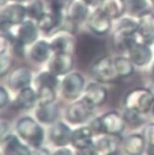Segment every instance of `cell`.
I'll use <instances>...</instances> for the list:
<instances>
[{"label":"cell","mask_w":154,"mask_h":155,"mask_svg":"<svg viewBox=\"0 0 154 155\" xmlns=\"http://www.w3.org/2000/svg\"><path fill=\"white\" fill-rule=\"evenodd\" d=\"M138 36L139 41L147 44H154V13L148 12L139 18Z\"/></svg>","instance_id":"obj_20"},{"label":"cell","mask_w":154,"mask_h":155,"mask_svg":"<svg viewBox=\"0 0 154 155\" xmlns=\"http://www.w3.org/2000/svg\"><path fill=\"white\" fill-rule=\"evenodd\" d=\"M31 81L32 74L29 68L24 67L13 69L8 78V87L14 91H18L23 88L31 86Z\"/></svg>","instance_id":"obj_19"},{"label":"cell","mask_w":154,"mask_h":155,"mask_svg":"<svg viewBox=\"0 0 154 155\" xmlns=\"http://www.w3.org/2000/svg\"><path fill=\"white\" fill-rule=\"evenodd\" d=\"M152 1H153V2H154V0H152Z\"/></svg>","instance_id":"obj_45"},{"label":"cell","mask_w":154,"mask_h":155,"mask_svg":"<svg viewBox=\"0 0 154 155\" xmlns=\"http://www.w3.org/2000/svg\"><path fill=\"white\" fill-rule=\"evenodd\" d=\"M35 87H40V86H47L51 87L53 89H57L60 87L61 81L58 79V76L54 74L49 69L41 71L38 74L34 80Z\"/></svg>","instance_id":"obj_29"},{"label":"cell","mask_w":154,"mask_h":155,"mask_svg":"<svg viewBox=\"0 0 154 155\" xmlns=\"http://www.w3.org/2000/svg\"><path fill=\"white\" fill-rule=\"evenodd\" d=\"M95 106L82 97L73 101L67 108L65 117L69 124L83 125L90 122L94 116Z\"/></svg>","instance_id":"obj_6"},{"label":"cell","mask_w":154,"mask_h":155,"mask_svg":"<svg viewBox=\"0 0 154 155\" xmlns=\"http://www.w3.org/2000/svg\"><path fill=\"white\" fill-rule=\"evenodd\" d=\"M90 73L96 81L102 84L113 82L118 78L114 70L113 58L109 56H102L93 61Z\"/></svg>","instance_id":"obj_8"},{"label":"cell","mask_w":154,"mask_h":155,"mask_svg":"<svg viewBox=\"0 0 154 155\" xmlns=\"http://www.w3.org/2000/svg\"><path fill=\"white\" fill-rule=\"evenodd\" d=\"M89 126L91 127L95 135H111L116 136L121 135L126 127L123 114L117 111H108L97 117H93Z\"/></svg>","instance_id":"obj_3"},{"label":"cell","mask_w":154,"mask_h":155,"mask_svg":"<svg viewBox=\"0 0 154 155\" xmlns=\"http://www.w3.org/2000/svg\"><path fill=\"white\" fill-rule=\"evenodd\" d=\"M2 152L6 155H29L31 148L26 144L17 133L13 132L1 140Z\"/></svg>","instance_id":"obj_16"},{"label":"cell","mask_w":154,"mask_h":155,"mask_svg":"<svg viewBox=\"0 0 154 155\" xmlns=\"http://www.w3.org/2000/svg\"><path fill=\"white\" fill-rule=\"evenodd\" d=\"M39 30L37 22L28 18L18 26L15 38L26 46L31 45L39 38Z\"/></svg>","instance_id":"obj_14"},{"label":"cell","mask_w":154,"mask_h":155,"mask_svg":"<svg viewBox=\"0 0 154 155\" xmlns=\"http://www.w3.org/2000/svg\"><path fill=\"white\" fill-rule=\"evenodd\" d=\"M145 154L146 155H154V146H147Z\"/></svg>","instance_id":"obj_42"},{"label":"cell","mask_w":154,"mask_h":155,"mask_svg":"<svg viewBox=\"0 0 154 155\" xmlns=\"http://www.w3.org/2000/svg\"><path fill=\"white\" fill-rule=\"evenodd\" d=\"M1 76H5L8 73L10 70V68L12 67V58L9 54L8 47L7 44L4 45V43L1 42Z\"/></svg>","instance_id":"obj_34"},{"label":"cell","mask_w":154,"mask_h":155,"mask_svg":"<svg viewBox=\"0 0 154 155\" xmlns=\"http://www.w3.org/2000/svg\"><path fill=\"white\" fill-rule=\"evenodd\" d=\"M123 115H124L125 121L126 123V126L138 127H140L144 123V114H141L136 111L125 109Z\"/></svg>","instance_id":"obj_32"},{"label":"cell","mask_w":154,"mask_h":155,"mask_svg":"<svg viewBox=\"0 0 154 155\" xmlns=\"http://www.w3.org/2000/svg\"><path fill=\"white\" fill-rule=\"evenodd\" d=\"M11 133H13V132L11 130V126H10L9 122L5 119H2L1 120V140L5 139Z\"/></svg>","instance_id":"obj_37"},{"label":"cell","mask_w":154,"mask_h":155,"mask_svg":"<svg viewBox=\"0 0 154 155\" xmlns=\"http://www.w3.org/2000/svg\"><path fill=\"white\" fill-rule=\"evenodd\" d=\"M114 70L118 78H128L134 73L135 65L128 56L118 55L113 58Z\"/></svg>","instance_id":"obj_28"},{"label":"cell","mask_w":154,"mask_h":155,"mask_svg":"<svg viewBox=\"0 0 154 155\" xmlns=\"http://www.w3.org/2000/svg\"><path fill=\"white\" fill-rule=\"evenodd\" d=\"M74 58L72 54L53 53L48 60V69L58 77L65 76L72 71Z\"/></svg>","instance_id":"obj_12"},{"label":"cell","mask_w":154,"mask_h":155,"mask_svg":"<svg viewBox=\"0 0 154 155\" xmlns=\"http://www.w3.org/2000/svg\"><path fill=\"white\" fill-rule=\"evenodd\" d=\"M53 53L50 41L44 39H38L36 42L30 45V57L36 63H44L48 61Z\"/></svg>","instance_id":"obj_24"},{"label":"cell","mask_w":154,"mask_h":155,"mask_svg":"<svg viewBox=\"0 0 154 155\" xmlns=\"http://www.w3.org/2000/svg\"><path fill=\"white\" fill-rule=\"evenodd\" d=\"M126 54L135 67L144 68L150 65L152 62L153 52L150 45L141 41H138L136 44H134Z\"/></svg>","instance_id":"obj_11"},{"label":"cell","mask_w":154,"mask_h":155,"mask_svg":"<svg viewBox=\"0 0 154 155\" xmlns=\"http://www.w3.org/2000/svg\"><path fill=\"white\" fill-rule=\"evenodd\" d=\"M123 105L125 109L133 110L146 115L153 108L154 92L146 88H135L126 94Z\"/></svg>","instance_id":"obj_4"},{"label":"cell","mask_w":154,"mask_h":155,"mask_svg":"<svg viewBox=\"0 0 154 155\" xmlns=\"http://www.w3.org/2000/svg\"><path fill=\"white\" fill-rule=\"evenodd\" d=\"M29 155H52V151L44 146H40L37 148H31Z\"/></svg>","instance_id":"obj_38"},{"label":"cell","mask_w":154,"mask_h":155,"mask_svg":"<svg viewBox=\"0 0 154 155\" xmlns=\"http://www.w3.org/2000/svg\"><path fill=\"white\" fill-rule=\"evenodd\" d=\"M81 97L87 100L93 106L97 107L103 105L106 102L108 92L102 83L91 82L85 87Z\"/></svg>","instance_id":"obj_21"},{"label":"cell","mask_w":154,"mask_h":155,"mask_svg":"<svg viewBox=\"0 0 154 155\" xmlns=\"http://www.w3.org/2000/svg\"><path fill=\"white\" fill-rule=\"evenodd\" d=\"M113 19L110 18L99 7L90 11L87 18L88 29L97 35H103L111 31L113 27Z\"/></svg>","instance_id":"obj_10"},{"label":"cell","mask_w":154,"mask_h":155,"mask_svg":"<svg viewBox=\"0 0 154 155\" xmlns=\"http://www.w3.org/2000/svg\"><path fill=\"white\" fill-rule=\"evenodd\" d=\"M95 140V133L88 126H80L73 129L70 145L75 150H80L90 147Z\"/></svg>","instance_id":"obj_18"},{"label":"cell","mask_w":154,"mask_h":155,"mask_svg":"<svg viewBox=\"0 0 154 155\" xmlns=\"http://www.w3.org/2000/svg\"><path fill=\"white\" fill-rule=\"evenodd\" d=\"M27 16L35 21H38L47 12L44 0H29L26 5Z\"/></svg>","instance_id":"obj_30"},{"label":"cell","mask_w":154,"mask_h":155,"mask_svg":"<svg viewBox=\"0 0 154 155\" xmlns=\"http://www.w3.org/2000/svg\"><path fill=\"white\" fill-rule=\"evenodd\" d=\"M36 22L38 24L39 29L44 31H54L56 28H58V25L56 23L55 18H54V16L52 15L50 11H47L45 15Z\"/></svg>","instance_id":"obj_33"},{"label":"cell","mask_w":154,"mask_h":155,"mask_svg":"<svg viewBox=\"0 0 154 155\" xmlns=\"http://www.w3.org/2000/svg\"><path fill=\"white\" fill-rule=\"evenodd\" d=\"M15 1H18V2H21V1H26V0H15Z\"/></svg>","instance_id":"obj_44"},{"label":"cell","mask_w":154,"mask_h":155,"mask_svg":"<svg viewBox=\"0 0 154 155\" xmlns=\"http://www.w3.org/2000/svg\"><path fill=\"white\" fill-rule=\"evenodd\" d=\"M0 96H1V98H0V106L3 108L10 103L9 92L4 86H1V88H0Z\"/></svg>","instance_id":"obj_36"},{"label":"cell","mask_w":154,"mask_h":155,"mask_svg":"<svg viewBox=\"0 0 154 155\" xmlns=\"http://www.w3.org/2000/svg\"><path fill=\"white\" fill-rule=\"evenodd\" d=\"M146 148L147 143L142 133H130L123 140V150L126 155H143Z\"/></svg>","instance_id":"obj_22"},{"label":"cell","mask_w":154,"mask_h":155,"mask_svg":"<svg viewBox=\"0 0 154 155\" xmlns=\"http://www.w3.org/2000/svg\"><path fill=\"white\" fill-rule=\"evenodd\" d=\"M85 87V80L82 74L78 71H71L63 77L59 89L66 100L73 102L80 98Z\"/></svg>","instance_id":"obj_7"},{"label":"cell","mask_w":154,"mask_h":155,"mask_svg":"<svg viewBox=\"0 0 154 155\" xmlns=\"http://www.w3.org/2000/svg\"><path fill=\"white\" fill-rule=\"evenodd\" d=\"M28 18L26 5L18 2L11 1L6 3L1 8V29L6 33L10 32V30L18 26Z\"/></svg>","instance_id":"obj_5"},{"label":"cell","mask_w":154,"mask_h":155,"mask_svg":"<svg viewBox=\"0 0 154 155\" xmlns=\"http://www.w3.org/2000/svg\"><path fill=\"white\" fill-rule=\"evenodd\" d=\"M76 155H96L95 150L92 146L85 148V149H80V150H75Z\"/></svg>","instance_id":"obj_40"},{"label":"cell","mask_w":154,"mask_h":155,"mask_svg":"<svg viewBox=\"0 0 154 155\" xmlns=\"http://www.w3.org/2000/svg\"><path fill=\"white\" fill-rule=\"evenodd\" d=\"M90 13V5L82 0H72L66 8L67 21L73 25L87 21Z\"/></svg>","instance_id":"obj_13"},{"label":"cell","mask_w":154,"mask_h":155,"mask_svg":"<svg viewBox=\"0 0 154 155\" xmlns=\"http://www.w3.org/2000/svg\"><path fill=\"white\" fill-rule=\"evenodd\" d=\"M15 132L31 148L43 146L46 135L43 124L30 115H23L16 121Z\"/></svg>","instance_id":"obj_2"},{"label":"cell","mask_w":154,"mask_h":155,"mask_svg":"<svg viewBox=\"0 0 154 155\" xmlns=\"http://www.w3.org/2000/svg\"><path fill=\"white\" fill-rule=\"evenodd\" d=\"M52 155H76V153L72 149L66 146L56 148V150L52 152Z\"/></svg>","instance_id":"obj_39"},{"label":"cell","mask_w":154,"mask_h":155,"mask_svg":"<svg viewBox=\"0 0 154 155\" xmlns=\"http://www.w3.org/2000/svg\"><path fill=\"white\" fill-rule=\"evenodd\" d=\"M73 129L64 121H56L48 129L47 137L52 145L55 148L70 145Z\"/></svg>","instance_id":"obj_9"},{"label":"cell","mask_w":154,"mask_h":155,"mask_svg":"<svg viewBox=\"0 0 154 155\" xmlns=\"http://www.w3.org/2000/svg\"><path fill=\"white\" fill-rule=\"evenodd\" d=\"M50 44L54 53L72 54L76 48L75 37L69 31L66 30L55 32L50 40Z\"/></svg>","instance_id":"obj_15"},{"label":"cell","mask_w":154,"mask_h":155,"mask_svg":"<svg viewBox=\"0 0 154 155\" xmlns=\"http://www.w3.org/2000/svg\"><path fill=\"white\" fill-rule=\"evenodd\" d=\"M38 104L37 91L31 86L21 89L17 91L15 98L12 101V106L20 110L34 109Z\"/></svg>","instance_id":"obj_17"},{"label":"cell","mask_w":154,"mask_h":155,"mask_svg":"<svg viewBox=\"0 0 154 155\" xmlns=\"http://www.w3.org/2000/svg\"><path fill=\"white\" fill-rule=\"evenodd\" d=\"M82 1H84V2H86L87 4H89V5H91V4H93V3H95L97 0H82Z\"/></svg>","instance_id":"obj_43"},{"label":"cell","mask_w":154,"mask_h":155,"mask_svg":"<svg viewBox=\"0 0 154 155\" xmlns=\"http://www.w3.org/2000/svg\"><path fill=\"white\" fill-rule=\"evenodd\" d=\"M99 8L113 21L124 16L126 11V0H101Z\"/></svg>","instance_id":"obj_26"},{"label":"cell","mask_w":154,"mask_h":155,"mask_svg":"<svg viewBox=\"0 0 154 155\" xmlns=\"http://www.w3.org/2000/svg\"><path fill=\"white\" fill-rule=\"evenodd\" d=\"M59 108L55 103L46 104H37L34 108V117L43 125L51 126L57 121Z\"/></svg>","instance_id":"obj_23"},{"label":"cell","mask_w":154,"mask_h":155,"mask_svg":"<svg viewBox=\"0 0 154 155\" xmlns=\"http://www.w3.org/2000/svg\"><path fill=\"white\" fill-rule=\"evenodd\" d=\"M92 147L96 155H113L118 150V142L114 136L102 134L95 138Z\"/></svg>","instance_id":"obj_25"},{"label":"cell","mask_w":154,"mask_h":155,"mask_svg":"<svg viewBox=\"0 0 154 155\" xmlns=\"http://www.w3.org/2000/svg\"><path fill=\"white\" fill-rule=\"evenodd\" d=\"M149 78L151 81L154 83V60L150 63L149 65Z\"/></svg>","instance_id":"obj_41"},{"label":"cell","mask_w":154,"mask_h":155,"mask_svg":"<svg viewBox=\"0 0 154 155\" xmlns=\"http://www.w3.org/2000/svg\"><path fill=\"white\" fill-rule=\"evenodd\" d=\"M38 94V104H46L54 103L56 99V90L47 86H40L36 88Z\"/></svg>","instance_id":"obj_31"},{"label":"cell","mask_w":154,"mask_h":155,"mask_svg":"<svg viewBox=\"0 0 154 155\" xmlns=\"http://www.w3.org/2000/svg\"><path fill=\"white\" fill-rule=\"evenodd\" d=\"M113 31V44L117 51L127 54L134 44L139 41L137 31L139 18L132 16H122L115 19Z\"/></svg>","instance_id":"obj_1"},{"label":"cell","mask_w":154,"mask_h":155,"mask_svg":"<svg viewBox=\"0 0 154 155\" xmlns=\"http://www.w3.org/2000/svg\"><path fill=\"white\" fill-rule=\"evenodd\" d=\"M126 11L135 18H139L142 15L150 12L153 7L152 0H126Z\"/></svg>","instance_id":"obj_27"},{"label":"cell","mask_w":154,"mask_h":155,"mask_svg":"<svg viewBox=\"0 0 154 155\" xmlns=\"http://www.w3.org/2000/svg\"><path fill=\"white\" fill-rule=\"evenodd\" d=\"M142 135L146 140L147 146H154V122H149L144 126Z\"/></svg>","instance_id":"obj_35"}]
</instances>
